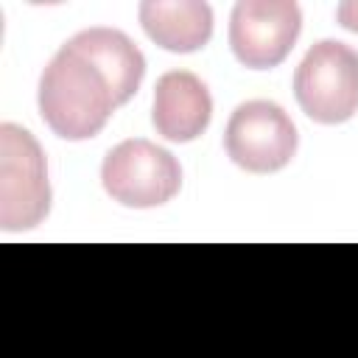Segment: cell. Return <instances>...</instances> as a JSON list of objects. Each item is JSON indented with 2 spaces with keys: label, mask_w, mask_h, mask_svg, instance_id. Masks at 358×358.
<instances>
[{
  "label": "cell",
  "mask_w": 358,
  "mask_h": 358,
  "mask_svg": "<svg viewBox=\"0 0 358 358\" xmlns=\"http://www.w3.org/2000/svg\"><path fill=\"white\" fill-rule=\"evenodd\" d=\"M117 109L103 70L70 42L59 48L39 78V115L64 140L95 137Z\"/></svg>",
  "instance_id": "6da1fadb"
},
{
  "label": "cell",
  "mask_w": 358,
  "mask_h": 358,
  "mask_svg": "<svg viewBox=\"0 0 358 358\" xmlns=\"http://www.w3.org/2000/svg\"><path fill=\"white\" fill-rule=\"evenodd\" d=\"M299 109L316 123H344L358 112V50L338 39L316 42L294 73Z\"/></svg>",
  "instance_id": "7a4b0ae2"
},
{
  "label": "cell",
  "mask_w": 358,
  "mask_h": 358,
  "mask_svg": "<svg viewBox=\"0 0 358 358\" xmlns=\"http://www.w3.org/2000/svg\"><path fill=\"white\" fill-rule=\"evenodd\" d=\"M50 207L45 154L22 126H0V227L8 232L36 227Z\"/></svg>",
  "instance_id": "3957f363"
},
{
  "label": "cell",
  "mask_w": 358,
  "mask_h": 358,
  "mask_svg": "<svg viewBox=\"0 0 358 358\" xmlns=\"http://www.w3.org/2000/svg\"><path fill=\"white\" fill-rule=\"evenodd\" d=\"M103 190L123 207L148 210L171 201L182 185V168L162 145L134 137L123 140L103 157Z\"/></svg>",
  "instance_id": "277c9868"
},
{
  "label": "cell",
  "mask_w": 358,
  "mask_h": 358,
  "mask_svg": "<svg viewBox=\"0 0 358 358\" xmlns=\"http://www.w3.org/2000/svg\"><path fill=\"white\" fill-rule=\"evenodd\" d=\"M296 126L274 101L241 103L224 131L229 159L249 173H274L296 154Z\"/></svg>",
  "instance_id": "5b68a950"
},
{
  "label": "cell",
  "mask_w": 358,
  "mask_h": 358,
  "mask_svg": "<svg viewBox=\"0 0 358 358\" xmlns=\"http://www.w3.org/2000/svg\"><path fill=\"white\" fill-rule=\"evenodd\" d=\"M302 31V11L291 0H241L229 17V48L243 67L271 70L285 62Z\"/></svg>",
  "instance_id": "8992f818"
},
{
  "label": "cell",
  "mask_w": 358,
  "mask_h": 358,
  "mask_svg": "<svg viewBox=\"0 0 358 358\" xmlns=\"http://www.w3.org/2000/svg\"><path fill=\"white\" fill-rule=\"evenodd\" d=\"M210 117L213 98L199 76L187 70H171L157 78L151 106L157 134H162L171 143H190L207 129Z\"/></svg>",
  "instance_id": "52a82bcc"
},
{
  "label": "cell",
  "mask_w": 358,
  "mask_h": 358,
  "mask_svg": "<svg viewBox=\"0 0 358 358\" xmlns=\"http://www.w3.org/2000/svg\"><path fill=\"white\" fill-rule=\"evenodd\" d=\"M137 14L148 39L171 53L201 50L213 36V8L199 0H145Z\"/></svg>",
  "instance_id": "ba28073f"
},
{
  "label": "cell",
  "mask_w": 358,
  "mask_h": 358,
  "mask_svg": "<svg viewBox=\"0 0 358 358\" xmlns=\"http://www.w3.org/2000/svg\"><path fill=\"white\" fill-rule=\"evenodd\" d=\"M76 50H81L84 56H90L101 70L103 76L109 78L112 90H115V98H117V106L126 103L143 76H145V59L140 53V48L117 28H87V31H78L73 39H67Z\"/></svg>",
  "instance_id": "9c48e42d"
},
{
  "label": "cell",
  "mask_w": 358,
  "mask_h": 358,
  "mask_svg": "<svg viewBox=\"0 0 358 358\" xmlns=\"http://www.w3.org/2000/svg\"><path fill=\"white\" fill-rule=\"evenodd\" d=\"M336 20H338L341 28L358 34V0H344V3H338V8H336Z\"/></svg>",
  "instance_id": "30bf717a"
}]
</instances>
